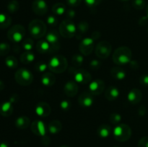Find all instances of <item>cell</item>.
Segmentation results:
<instances>
[{"mask_svg":"<svg viewBox=\"0 0 148 147\" xmlns=\"http://www.w3.org/2000/svg\"><path fill=\"white\" fill-rule=\"evenodd\" d=\"M132 53L131 49L127 46H121L115 50L113 53L112 60L118 66L127 64L132 61Z\"/></svg>","mask_w":148,"mask_h":147,"instance_id":"1","label":"cell"},{"mask_svg":"<svg viewBox=\"0 0 148 147\" xmlns=\"http://www.w3.org/2000/svg\"><path fill=\"white\" fill-rule=\"evenodd\" d=\"M49 69L55 74H62L66 70L68 67V62L66 58L62 55H56L53 56L49 60Z\"/></svg>","mask_w":148,"mask_h":147,"instance_id":"2","label":"cell"},{"mask_svg":"<svg viewBox=\"0 0 148 147\" xmlns=\"http://www.w3.org/2000/svg\"><path fill=\"white\" fill-rule=\"evenodd\" d=\"M29 33L33 38L40 39L46 35V23L40 20H33L28 24Z\"/></svg>","mask_w":148,"mask_h":147,"instance_id":"3","label":"cell"},{"mask_svg":"<svg viewBox=\"0 0 148 147\" xmlns=\"http://www.w3.org/2000/svg\"><path fill=\"white\" fill-rule=\"evenodd\" d=\"M113 134L116 141L119 142H125L131 138L132 129L127 124H118L113 130Z\"/></svg>","mask_w":148,"mask_h":147,"instance_id":"4","label":"cell"},{"mask_svg":"<svg viewBox=\"0 0 148 147\" xmlns=\"http://www.w3.org/2000/svg\"><path fill=\"white\" fill-rule=\"evenodd\" d=\"M77 26L71 20H63L59 24V33L64 38H72L76 35Z\"/></svg>","mask_w":148,"mask_h":147,"instance_id":"5","label":"cell"},{"mask_svg":"<svg viewBox=\"0 0 148 147\" xmlns=\"http://www.w3.org/2000/svg\"><path fill=\"white\" fill-rule=\"evenodd\" d=\"M14 79L21 86H28L33 81V75L30 70L26 68L17 69L14 74Z\"/></svg>","mask_w":148,"mask_h":147,"instance_id":"6","label":"cell"},{"mask_svg":"<svg viewBox=\"0 0 148 147\" xmlns=\"http://www.w3.org/2000/svg\"><path fill=\"white\" fill-rule=\"evenodd\" d=\"M25 35V29L21 24H14L9 29L7 32V37L13 43H20L23 41Z\"/></svg>","mask_w":148,"mask_h":147,"instance_id":"7","label":"cell"},{"mask_svg":"<svg viewBox=\"0 0 148 147\" xmlns=\"http://www.w3.org/2000/svg\"><path fill=\"white\" fill-rule=\"evenodd\" d=\"M112 50V46L106 40L99 42L96 45L95 48V55L101 59H106L110 56Z\"/></svg>","mask_w":148,"mask_h":147,"instance_id":"8","label":"cell"},{"mask_svg":"<svg viewBox=\"0 0 148 147\" xmlns=\"http://www.w3.org/2000/svg\"><path fill=\"white\" fill-rule=\"evenodd\" d=\"M59 33L56 30H51L46 33V40L49 42L51 46V53H53L58 51L60 49V36Z\"/></svg>","mask_w":148,"mask_h":147,"instance_id":"9","label":"cell"},{"mask_svg":"<svg viewBox=\"0 0 148 147\" xmlns=\"http://www.w3.org/2000/svg\"><path fill=\"white\" fill-rule=\"evenodd\" d=\"M72 74H73L74 79L77 83L86 84L90 83L92 80V76L90 72L84 69L75 68Z\"/></svg>","mask_w":148,"mask_h":147,"instance_id":"10","label":"cell"},{"mask_svg":"<svg viewBox=\"0 0 148 147\" xmlns=\"http://www.w3.org/2000/svg\"><path fill=\"white\" fill-rule=\"evenodd\" d=\"M95 47V40L91 37L82 39L79 46V51L83 56H89Z\"/></svg>","mask_w":148,"mask_h":147,"instance_id":"11","label":"cell"},{"mask_svg":"<svg viewBox=\"0 0 148 147\" xmlns=\"http://www.w3.org/2000/svg\"><path fill=\"white\" fill-rule=\"evenodd\" d=\"M89 92L94 96L100 95L105 89V82L101 79H97L90 82L88 86Z\"/></svg>","mask_w":148,"mask_h":147,"instance_id":"12","label":"cell"},{"mask_svg":"<svg viewBox=\"0 0 148 147\" xmlns=\"http://www.w3.org/2000/svg\"><path fill=\"white\" fill-rule=\"evenodd\" d=\"M32 10L37 15L43 16L48 12L49 7L44 0H34L32 3Z\"/></svg>","mask_w":148,"mask_h":147,"instance_id":"13","label":"cell"},{"mask_svg":"<svg viewBox=\"0 0 148 147\" xmlns=\"http://www.w3.org/2000/svg\"><path fill=\"white\" fill-rule=\"evenodd\" d=\"M31 131L38 136L43 137L46 135V125L44 122L40 120H36L30 125Z\"/></svg>","mask_w":148,"mask_h":147,"instance_id":"14","label":"cell"},{"mask_svg":"<svg viewBox=\"0 0 148 147\" xmlns=\"http://www.w3.org/2000/svg\"><path fill=\"white\" fill-rule=\"evenodd\" d=\"M94 95L90 92H82L78 97V102L81 107L84 108H90L94 102Z\"/></svg>","mask_w":148,"mask_h":147,"instance_id":"15","label":"cell"},{"mask_svg":"<svg viewBox=\"0 0 148 147\" xmlns=\"http://www.w3.org/2000/svg\"><path fill=\"white\" fill-rule=\"evenodd\" d=\"M35 112L38 116L41 118H46L51 114V108L47 102H39L35 108Z\"/></svg>","mask_w":148,"mask_h":147,"instance_id":"16","label":"cell"},{"mask_svg":"<svg viewBox=\"0 0 148 147\" xmlns=\"http://www.w3.org/2000/svg\"><path fill=\"white\" fill-rule=\"evenodd\" d=\"M64 92L69 97L76 96L78 92V84L75 81H69L64 86Z\"/></svg>","mask_w":148,"mask_h":147,"instance_id":"17","label":"cell"},{"mask_svg":"<svg viewBox=\"0 0 148 147\" xmlns=\"http://www.w3.org/2000/svg\"><path fill=\"white\" fill-rule=\"evenodd\" d=\"M142 99H143V93L140 89L137 88L132 89L127 95V99L132 105H137L140 103Z\"/></svg>","mask_w":148,"mask_h":147,"instance_id":"18","label":"cell"},{"mask_svg":"<svg viewBox=\"0 0 148 147\" xmlns=\"http://www.w3.org/2000/svg\"><path fill=\"white\" fill-rule=\"evenodd\" d=\"M13 111L14 108L10 101H6L0 105V115L3 117H10L12 115Z\"/></svg>","mask_w":148,"mask_h":147,"instance_id":"19","label":"cell"},{"mask_svg":"<svg viewBox=\"0 0 148 147\" xmlns=\"http://www.w3.org/2000/svg\"><path fill=\"white\" fill-rule=\"evenodd\" d=\"M41 84L45 86H51L56 82V76L51 72H45L42 74L40 79Z\"/></svg>","mask_w":148,"mask_h":147,"instance_id":"20","label":"cell"},{"mask_svg":"<svg viewBox=\"0 0 148 147\" xmlns=\"http://www.w3.org/2000/svg\"><path fill=\"white\" fill-rule=\"evenodd\" d=\"M110 72H111V75L112 76V77L119 81L124 80L127 76V72L124 69L119 67V66L112 67Z\"/></svg>","mask_w":148,"mask_h":147,"instance_id":"21","label":"cell"},{"mask_svg":"<svg viewBox=\"0 0 148 147\" xmlns=\"http://www.w3.org/2000/svg\"><path fill=\"white\" fill-rule=\"evenodd\" d=\"M119 89L114 86H110L105 91V97L108 101H114L119 97Z\"/></svg>","mask_w":148,"mask_h":147,"instance_id":"22","label":"cell"},{"mask_svg":"<svg viewBox=\"0 0 148 147\" xmlns=\"http://www.w3.org/2000/svg\"><path fill=\"white\" fill-rule=\"evenodd\" d=\"M15 126L19 129H26L30 126L31 125V122H30V119L27 116H20L18 117L17 119L15 120Z\"/></svg>","mask_w":148,"mask_h":147,"instance_id":"23","label":"cell"},{"mask_svg":"<svg viewBox=\"0 0 148 147\" xmlns=\"http://www.w3.org/2000/svg\"><path fill=\"white\" fill-rule=\"evenodd\" d=\"M36 50L40 53H51V46L46 39H40L36 44Z\"/></svg>","mask_w":148,"mask_h":147,"instance_id":"24","label":"cell"},{"mask_svg":"<svg viewBox=\"0 0 148 147\" xmlns=\"http://www.w3.org/2000/svg\"><path fill=\"white\" fill-rule=\"evenodd\" d=\"M89 30V24L87 22L82 21L78 23L77 26V31L75 37L77 39H81L84 36V35Z\"/></svg>","mask_w":148,"mask_h":147,"instance_id":"25","label":"cell"},{"mask_svg":"<svg viewBox=\"0 0 148 147\" xmlns=\"http://www.w3.org/2000/svg\"><path fill=\"white\" fill-rule=\"evenodd\" d=\"M111 133V128L108 124H102L97 128V134L101 138H106Z\"/></svg>","mask_w":148,"mask_h":147,"instance_id":"26","label":"cell"},{"mask_svg":"<svg viewBox=\"0 0 148 147\" xmlns=\"http://www.w3.org/2000/svg\"><path fill=\"white\" fill-rule=\"evenodd\" d=\"M62 124L58 120H53L49 122L48 125V130L49 132L51 134H57L62 131Z\"/></svg>","mask_w":148,"mask_h":147,"instance_id":"27","label":"cell"},{"mask_svg":"<svg viewBox=\"0 0 148 147\" xmlns=\"http://www.w3.org/2000/svg\"><path fill=\"white\" fill-rule=\"evenodd\" d=\"M12 18L5 13H0V29L4 30L11 25Z\"/></svg>","mask_w":148,"mask_h":147,"instance_id":"28","label":"cell"},{"mask_svg":"<svg viewBox=\"0 0 148 147\" xmlns=\"http://www.w3.org/2000/svg\"><path fill=\"white\" fill-rule=\"evenodd\" d=\"M20 61L24 64H28L35 61V54L33 51H25L20 56Z\"/></svg>","mask_w":148,"mask_h":147,"instance_id":"29","label":"cell"},{"mask_svg":"<svg viewBox=\"0 0 148 147\" xmlns=\"http://www.w3.org/2000/svg\"><path fill=\"white\" fill-rule=\"evenodd\" d=\"M66 6L63 3H56L52 7V12L56 16H61L66 12Z\"/></svg>","mask_w":148,"mask_h":147,"instance_id":"30","label":"cell"},{"mask_svg":"<svg viewBox=\"0 0 148 147\" xmlns=\"http://www.w3.org/2000/svg\"><path fill=\"white\" fill-rule=\"evenodd\" d=\"M5 64L9 69H14L18 66V61L14 56H8L5 59Z\"/></svg>","mask_w":148,"mask_h":147,"instance_id":"31","label":"cell"},{"mask_svg":"<svg viewBox=\"0 0 148 147\" xmlns=\"http://www.w3.org/2000/svg\"><path fill=\"white\" fill-rule=\"evenodd\" d=\"M34 47V41L32 38L28 37L25 38L22 41V48L25 51H32Z\"/></svg>","mask_w":148,"mask_h":147,"instance_id":"32","label":"cell"},{"mask_svg":"<svg viewBox=\"0 0 148 147\" xmlns=\"http://www.w3.org/2000/svg\"><path fill=\"white\" fill-rule=\"evenodd\" d=\"M19 8H20V4L17 0H12L7 4V10L10 13H15L16 12L18 11Z\"/></svg>","mask_w":148,"mask_h":147,"instance_id":"33","label":"cell"},{"mask_svg":"<svg viewBox=\"0 0 148 147\" xmlns=\"http://www.w3.org/2000/svg\"><path fill=\"white\" fill-rule=\"evenodd\" d=\"M72 62L75 67H79L84 62L83 56L81 54H75L72 56Z\"/></svg>","mask_w":148,"mask_h":147,"instance_id":"34","label":"cell"},{"mask_svg":"<svg viewBox=\"0 0 148 147\" xmlns=\"http://www.w3.org/2000/svg\"><path fill=\"white\" fill-rule=\"evenodd\" d=\"M49 69V65L43 61H39L35 64V69L39 73H45Z\"/></svg>","mask_w":148,"mask_h":147,"instance_id":"35","label":"cell"},{"mask_svg":"<svg viewBox=\"0 0 148 147\" xmlns=\"http://www.w3.org/2000/svg\"><path fill=\"white\" fill-rule=\"evenodd\" d=\"M121 115L118 112H112L109 116V120L114 125H118L121 120Z\"/></svg>","mask_w":148,"mask_h":147,"instance_id":"36","label":"cell"},{"mask_svg":"<svg viewBox=\"0 0 148 147\" xmlns=\"http://www.w3.org/2000/svg\"><path fill=\"white\" fill-rule=\"evenodd\" d=\"M10 51V46L7 43H0V56H7Z\"/></svg>","mask_w":148,"mask_h":147,"instance_id":"37","label":"cell"},{"mask_svg":"<svg viewBox=\"0 0 148 147\" xmlns=\"http://www.w3.org/2000/svg\"><path fill=\"white\" fill-rule=\"evenodd\" d=\"M132 4L135 10H142L145 7L146 4L145 0H132Z\"/></svg>","mask_w":148,"mask_h":147,"instance_id":"38","label":"cell"},{"mask_svg":"<svg viewBox=\"0 0 148 147\" xmlns=\"http://www.w3.org/2000/svg\"><path fill=\"white\" fill-rule=\"evenodd\" d=\"M46 22L49 25L51 26V27H55L56 25H57L58 19L55 15H49L46 19Z\"/></svg>","mask_w":148,"mask_h":147,"instance_id":"39","label":"cell"},{"mask_svg":"<svg viewBox=\"0 0 148 147\" xmlns=\"http://www.w3.org/2000/svg\"><path fill=\"white\" fill-rule=\"evenodd\" d=\"M71 106H72L71 102L69 100H67V99H64L60 102V108L62 110H70Z\"/></svg>","mask_w":148,"mask_h":147,"instance_id":"40","label":"cell"},{"mask_svg":"<svg viewBox=\"0 0 148 147\" xmlns=\"http://www.w3.org/2000/svg\"><path fill=\"white\" fill-rule=\"evenodd\" d=\"M89 66L92 70H98L101 66V62L97 59H93L90 62Z\"/></svg>","mask_w":148,"mask_h":147,"instance_id":"41","label":"cell"},{"mask_svg":"<svg viewBox=\"0 0 148 147\" xmlns=\"http://www.w3.org/2000/svg\"><path fill=\"white\" fill-rule=\"evenodd\" d=\"M86 5L89 7H95L99 5L102 0H84Z\"/></svg>","mask_w":148,"mask_h":147,"instance_id":"42","label":"cell"},{"mask_svg":"<svg viewBox=\"0 0 148 147\" xmlns=\"http://www.w3.org/2000/svg\"><path fill=\"white\" fill-rule=\"evenodd\" d=\"M139 82L143 86H145V87L148 86V74H145L142 75L140 77Z\"/></svg>","mask_w":148,"mask_h":147,"instance_id":"43","label":"cell"},{"mask_svg":"<svg viewBox=\"0 0 148 147\" xmlns=\"http://www.w3.org/2000/svg\"><path fill=\"white\" fill-rule=\"evenodd\" d=\"M138 147H148V136L140 138L138 142Z\"/></svg>","mask_w":148,"mask_h":147,"instance_id":"44","label":"cell"},{"mask_svg":"<svg viewBox=\"0 0 148 147\" xmlns=\"http://www.w3.org/2000/svg\"><path fill=\"white\" fill-rule=\"evenodd\" d=\"M66 1L68 5L72 7H78L82 2V0H66Z\"/></svg>","mask_w":148,"mask_h":147,"instance_id":"45","label":"cell"},{"mask_svg":"<svg viewBox=\"0 0 148 147\" xmlns=\"http://www.w3.org/2000/svg\"><path fill=\"white\" fill-rule=\"evenodd\" d=\"M65 13H66V17H67L69 20H72V19H73L74 17H75V15H76V12H75V10H72V9H69V10H66Z\"/></svg>","mask_w":148,"mask_h":147,"instance_id":"46","label":"cell"},{"mask_svg":"<svg viewBox=\"0 0 148 147\" xmlns=\"http://www.w3.org/2000/svg\"><path fill=\"white\" fill-rule=\"evenodd\" d=\"M51 143V139L50 138H49L48 135H44V136L42 137L41 138V144H43V146H49V144H50Z\"/></svg>","mask_w":148,"mask_h":147,"instance_id":"47","label":"cell"},{"mask_svg":"<svg viewBox=\"0 0 148 147\" xmlns=\"http://www.w3.org/2000/svg\"><path fill=\"white\" fill-rule=\"evenodd\" d=\"M146 112H147V110H146L145 106L142 105V106H140V108H139L138 109L139 115H140V116H144V115H145Z\"/></svg>","mask_w":148,"mask_h":147,"instance_id":"48","label":"cell"},{"mask_svg":"<svg viewBox=\"0 0 148 147\" xmlns=\"http://www.w3.org/2000/svg\"><path fill=\"white\" fill-rule=\"evenodd\" d=\"M147 21H148V17L147 16H145V17H143L140 19V20H139V24L141 26H145L147 23Z\"/></svg>","mask_w":148,"mask_h":147,"instance_id":"49","label":"cell"},{"mask_svg":"<svg viewBox=\"0 0 148 147\" xmlns=\"http://www.w3.org/2000/svg\"><path fill=\"white\" fill-rule=\"evenodd\" d=\"M130 67L132 69H137L139 68V63L138 62L136 61H131L130 62Z\"/></svg>","mask_w":148,"mask_h":147,"instance_id":"50","label":"cell"},{"mask_svg":"<svg viewBox=\"0 0 148 147\" xmlns=\"http://www.w3.org/2000/svg\"><path fill=\"white\" fill-rule=\"evenodd\" d=\"M90 37H92L94 40H97V39H99L100 37H101V33H100V32L94 31L93 33H92V35H91Z\"/></svg>","mask_w":148,"mask_h":147,"instance_id":"51","label":"cell"},{"mask_svg":"<svg viewBox=\"0 0 148 147\" xmlns=\"http://www.w3.org/2000/svg\"><path fill=\"white\" fill-rule=\"evenodd\" d=\"M0 147H9V144L6 141L0 143Z\"/></svg>","mask_w":148,"mask_h":147,"instance_id":"52","label":"cell"},{"mask_svg":"<svg viewBox=\"0 0 148 147\" xmlns=\"http://www.w3.org/2000/svg\"><path fill=\"white\" fill-rule=\"evenodd\" d=\"M5 87V85H4V83L2 82V81L0 79V91H2L3 89Z\"/></svg>","mask_w":148,"mask_h":147,"instance_id":"53","label":"cell"},{"mask_svg":"<svg viewBox=\"0 0 148 147\" xmlns=\"http://www.w3.org/2000/svg\"><path fill=\"white\" fill-rule=\"evenodd\" d=\"M146 16L148 17V4L147 5V7H146Z\"/></svg>","mask_w":148,"mask_h":147,"instance_id":"54","label":"cell"},{"mask_svg":"<svg viewBox=\"0 0 148 147\" xmlns=\"http://www.w3.org/2000/svg\"><path fill=\"white\" fill-rule=\"evenodd\" d=\"M59 147H70V146H66V145H63V146H59Z\"/></svg>","mask_w":148,"mask_h":147,"instance_id":"55","label":"cell"},{"mask_svg":"<svg viewBox=\"0 0 148 147\" xmlns=\"http://www.w3.org/2000/svg\"><path fill=\"white\" fill-rule=\"evenodd\" d=\"M119 1H127L129 0H119Z\"/></svg>","mask_w":148,"mask_h":147,"instance_id":"56","label":"cell"},{"mask_svg":"<svg viewBox=\"0 0 148 147\" xmlns=\"http://www.w3.org/2000/svg\"><path fill=\"white\" fill-rule=\"evenodd\" d=\"M112 147H119V146H112Z\"/></svg>","mask_w":148,"mask_h":147,"instance_id":"57","label":"cell"},{"mask_svg":"<svg viewBox=\"0 0 148 147\" xmlns=\"http://www.w3.org/2000/svg\"><path fill=\"white\" fill-rule=\"evenodd\" d=\"M147 33H148V27H147Z\"/></svg>","mask_w":148,"mask_h":147,"instance_id":"58","label":"cell"}]
</instances>
